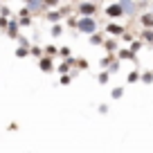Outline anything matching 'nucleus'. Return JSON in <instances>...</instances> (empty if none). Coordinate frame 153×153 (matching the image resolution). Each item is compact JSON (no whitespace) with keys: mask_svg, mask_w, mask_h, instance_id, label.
Masks as SVG:
<instances>
[{"mask_svg":"<svg viewBox=\"0 0 153 153\" xmlns=\"http://www.w3.org/2000/svg\"><path fill=\"white\" fill-rule=\"evenodd\" d=\"M74 29H76L79 34H88V36H90L92 32H97V29H99V23H97L95 16H79V18H76Z\"/></svg>","mask_w":153,"mask_h":153,"instance_id":"1","label":"nucleus"},{"mask_svg":"<svg viewBox=\"0 0 153 153\" xmlns=\"http://www.w3.org/2000/svg\"><path fill=\"white\" fill-rule=\"evenodd\" d=\"M104 14L108 16L110 20H117V18H122V16H124V7H122V2H113V5L106 7Z\"/></svg>","mask_w":153,"mask_h":153,"instance_id":"2","label":"nucleus"},{"mask_svg":"<svg viewBox=\"0 0 153 153\" xmlns=\"http://www.w3.org/2000/svg\"><path fill=\"white\" fill-rule=\"evenodd\" d=\"M76 14H81V16H95V14H97V2H92V0L79 2V7H76Z\"/></svg>","mask_w":153,"mask_h":153,"instance_id":"3","label":"nucleus"},{"mask_svg":"<svg viewBox=\"0 0 153 153\" xmlns=\"http://www.w3.org/2000/svg\"><path fill=\"white\" fill-rule=\"evenodd\" d=\"M23 2H25V7H27L32 14H41L43 9H48L43 0H23Z\"/></svg>","mask_w":153,"mask_h":153,"instance_id":"4","label":"nucleus"},{"mask_svg":"<svg viewBox=\"0 0 153 153\" xmlns=\"http://www.w3.org/2000/svg\"><path fill=\"white\" fill-rule=\"evenodd\" d=\"M38 68L43 72H52L54 70V61H52V56L50 54H43V56L38 59Z\"/></svg>","mask_w":153,"mask_h":153,"instance_id":"5","label":"nucleus"},{"mask_svg":"<svg viewBox=\"0 0 153 153\" xmlns=\"http://www.w3.org/2000/svg\"><path fill=\"white\" fill-rule=\"evenodd\" d=\"M122 7H124V16H131L133 18L137 14V5H135V0H120Z\"/></svg>","mask_w":153,"mask_h":153,"instance_id":"6","label":"nucleus"},{"mask_svg":"<svg viewBox=\"0 0 153 153\" xmlns=\"http://www.w3.org/2000/svg\"><path fill=\"white\" fill-rule=\"evenodd\" d=\"M124 32L126 29L122 27V25H117V23H108L106 25V34H108V36H124Z\"/></svg>","mask_w":153,"mask_h":153,"instance_id":"7","label":"nucleus"},{"mask_svg":"<svg viewBox=\"0 0 153 153\" xmlns=\"http://www.w3.org/2000/svg\"><path fill=\"white\" fill-rule=\"evenodd\" d=\"M65 16V11H59V9H50L48 14H45V18L50 20V23H61V18Z\"/></svg>","mask_w":153,"mask_h":153,"instance_id":"8","label":"nucleus"},{"mask_svg":"<svg viewBox=\"0 0 153 153\" xmlns=\"http://www.w3.org/2000/svg\"><path fill=\"white\" fill-rule=\"evenodd\" d=\"M5 29H7V36L9 38H18V20H9Z\"/></svg>","mask_w":153,"mask_h":153,"instance_id":"9","label":"nucleus"},{"mask_svg":"<svg viewBox=\"0 0 153 153\" xmlns=\"http://www.w3.org/2000/svg\"><path fill=\"white\" fill-rule=\"evenodd\" d=\"M104 48H106V52H108V54H115L117 50H120V48H117V41H115V36H110L108 41H104Z\"/></svg>","mask_w":153,"mask_h":153,"instance_id":"10","label":"nucleus"},{"mask_svg":"<svg viewBox=\"0 0 153 153\" xmlns=\"http://www.w3.org/2000/svg\"><path fill=\"white\" fill-rule=\"evenodd\" d=\"M140 23L144 25V27H153V14L149 11V14H142L140 16Z\"/></svg>","mask_w":153,"mask_h":153,"instance_id":"11","label":"nucleus"},{"mask_svg":"<svg viewBox=\"0 0 153 153\" xmlns=\"http://www.w3.org/2000/svg\"><path fill=\"white\" fill-rule=\"evenodd\" d=\"M63 32H65V29H63L61 23H52V32H50V34H52V38H59Z\"/></svg>","mask_w":153,"mask_h":153,"instance_id":"12","label":"nucleus"},{"mask_svg":"<svg viewBox=\"0 0 153 153\" xmlns=\"http://www.w3.org/2000/svg\"><path fill=\"white\" fill-rule=\"evenodd\" d=\"M117 54H120V61H124V59H135V52H133V50H120V52H117Z\"/></svg>","mask_w":153,"mask_h":153,"instance_id":"13","label":"nucleus"},{"mask_svg":"<svg viewBox=\"0 0 153 153\" xmlns=\"http://www.w3.org/2000/svg\"><path fill=\"white\" fill-rule=\"evenodd\" d=\"M90 43H92V45H104V36H101V34H97V32H92V34H90Z\"/></svg>","mask_w":153,"mask_h":153,"instance_id":"14","label":"nucleus"},{"mask_svg":"<svg viewBox=\"0 0 153 153\" xmlns=\"http://www.w3.org/2000/svg\"><path fill=\"white\" fill-rule=\"evenodd\" d=\"M110 97H113V99H122V97H124V88L122 86L113 88V90H110Z\"/></svg>","mask_w":153,"mask_h":153,"instance_id":"15","label":"nucleus"},{"mask_svg":"<svg viewBox=\"0 0 153 153\" xmlns=\"http://www.w3.org/2000/svg\"><path fill=\"white\" fill-rule=\"evenodd\" d=\"M140 81H142V83H153V72H151V70L142 72V76H140Z\"/></svg>","mask_w":153,"mask_h":153,"instance_id":"16","label":"nucleus"},{"mask_svg":"<svg viewBox=\"0 0 153 153\" xmlns=\"http://www.w3.org/2000/svg\"><path fill=\"white\" fill-rule=\"evenodd\" d=\"M108 79H110V72H108V70H106V72H99V74H97V81L104 83V86L108 83Z\"/></svg>","mask_w":153,"mask_h":153,"instance_id":"17","label":"nucleus"},{"mask_svg":"<svg viewBox=\"0 0 153 153\" xmlns=\"http://www.w3.org/2000/svg\"><path fill=\"white\" fill-rule=\"evenodd\" d=\"M27 54H29V48H25V45H18V48H16V56L18 59L27 56Z\"/></svg>","mask_w":153,"mask_h":153,"instance_id":"18","label":"nucleus"},{"mask_svg":"<svg viewBox=\"0 0 153 153\" xmlns=\"http://www.w3.org/2000/svg\"><path fill=\"white\" fill-rule=\"evenodd\" d=\"M142 38H144V41H151V43H153V27H144Z\"/></svg>","mask_w":153,"mask_h":153,"instance_id":"19","label":"nucleus"},{"mask_svg":"<svg viewBox=\"0 0 153 153\" xmlns=\"http://www.w3.org/2000/svg\"><path fill=\"white\" fill-rule=\"evenodd\" d=\"M140 72L137 70H133V72H128V76H126V79H128V83H135V81H140Z\"/></svg>","mask_w":153,"mask_h":153,"instance_id":"20","label":"nucleus"},{"mask_svg":"<svg viewBox=\"0 0 153 153\" xmlns=\"http://www.w3.org/2000/svg\"><path fill=\"white\" fill-rule=\"evenodd\" d=\"M120 70V59H117V61H110L108 63V72H117Z\"/></svg>","mask_w":153,"mask_h":153,"instance_id":"21","label":"nucleus"},{"mask_svg":"<svg viewBox=\"0 0 153 153\" xmlns=\"http://www.w3.org/2000/svg\"><path fill=\"white\" fill-rule=\"evenodd\" d=\"M45 54H50V56H56V54H59V48H54V45H48V48H45Z\"/></svg>","mask_w":153,"mask_h":153,"instance_id":"22","label":"nucleus"},{"mask_svg":"<svg viewBox=\"0 0 153 153\" xmlns=\"http://www.w3.org/2000/svg\"><path fill=\"white\" fill-rule=\"evenodd\" d=\"M76 65H79V70H88V61L86 59H76Z\"/></svg>","mask_w":153,"mask_h":153,"instance_id":"23","label":"nucleus"},{"mask_svg":"<svg viewBox=\"0 0 153 153\" xmlns=\"http://www.w3.org/2000/svg\"><path fill=\"white\" fill-rule=\"evenodd\" d=\"M16 41H18V45H25V48H32V45H29V41H27L25 36H20V34H18V38H16Z\"/></svg>","mask_w":153,"mask_h":153,"instance_id":"24","label":"nucleus"},{"mask_svg":"<svg viewBox=\"0 0 153 153\" xmlns=\"http://www.w3.org/2000/svg\"><path fill=\"white\" fill-rule=\"evenodd\" d=\"M140 48H142V43H140V41H135V43H133V41H131V50H133L135 54L140 52Z\"/></svg>","mask_w":153,"mask_h":153,"instance_id":"25","label":"nucleus"},{"mask_svg":"<svg viewBox=\"0 0 153 153\" xmlns=\"http://www.w3.org/2000/svg\"><path fill=\"white\" fill-rule=\"evenodd\" d=\"M29 54H34V56H43V52H41V48H29Z\"/></svg>","mask_w":153,"mask_h":153,"instance_id":"26","label":"nucleus"},{"mask_svg":"<svg viewBox=\"0 0 153 153\" xmlns=\"http://www.w3.org/2000/svg\"><path fill=\"white\" fill-rule=\"evenodd\" d=\"M59 54H61L63 59H68L70 56V48H59Z\"/></svg>","mask_w":153,"mask_h":153,"instance_id":"27","label":"nucleus"},{"mask_svg":"<svg viewBox=\"0 0 153 153\" xmlns=\"http://www.w3.org/2000/svg\"><path fill=\"white\" fill-rule=\"evenodd\" d=\"M43 2H45V7H50V9H52V7H56L61 0H43Z\"/></svg>","mask_w":153,"mask_h":153,"instance_id":"28","label":"nucleus"},{"mask_svg":"<svg viewBox=\"0 0 153 153\" xmlns=\"http://www.w3.org/2000/svg\"><path fill=\"white\" fill-rule=\"evenodd\" d=\"M61 83L68 86V83H70V74H61Z\"/></svg>","mask_w":153,"mask_h":153,"instance_id":"29","label":"nucleus"},{"mask_svg":"<svg viewBox=\"0 0 153 153\" xmlns=\"http://www.w3.org/2000/svg\"><path fill=\"white\" fill-rule=\"evenodd\" d=\"M7 23H9V20H7V16L2 14V16H0V27H7Z\"/></svg>","mask_w":153,"mask_h":153,"instance_id":"30","label":"nucleus"},{"mask_svg":"<svg viewBox=\"0 0 153 153\" xmlns=\"http://www.w3.org/2000/svg\"><path fill=\"white\" fill-rule=\"evenodd\" d=\"M99 113H101V115H106V113H108V106L101 104V106H99Z\"/></svg>","mask_w":153,"mask_h":153,"instance_id":"31","label":"nucleus"},{"mask_svg":"<svg viewBox=\"0 0 153 153\" xmlns=\"http://www.w3.org/2000/svg\"><path fill=\"white\" fill-rule=\"evenodd\" d=\"M92 2H99V0H92Z\"/></svg>","mask_w":153,"mask_h":153,"instance_id":"32","label":"nucleus"}]
</instances>
